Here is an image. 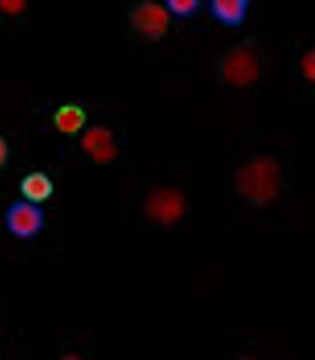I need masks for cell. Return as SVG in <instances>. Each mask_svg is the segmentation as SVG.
<instances>
[{
  "label": "cell",
  "instance_id": "obj_9",
  "mask_svg": "<svg viewBox=\"0 0 315 360\" xmlns=\"http://www.w3.org/2000/svg\"><path fill=\"white\" fill-rule=\"evenodd\" d=\"M56 128L61 134L75 135L81 131L87 121V115L84 109L79 105L65 104L60 106L54 114Z\"/></svg>",
  "mask_w": 315,
  "mask_h": 360
},
{
  "label": "cell",
  "instance_id": "obj_7",
  "mask_svg": "<svg viewBox=\"0 0 315 360\" xmlns=\"http://www.w3.org/2000/svg\"><path fill=\"white\" fill-rule=\"evenodd\" d=\"M250 3L247 0H214L209 8L219 22L229 27H238L246 19Z\"/></svg>",
  "mask_w": 315,
  "mask_h": 360
},
{
  "label": "cell",
  "instance_id": "obj_14",
  "mask_svg": "<svg viewBox=\"0 0 315 360\" xmlns=\"http://www.w3.org/2000/svg\"><path fill=\"white\" fill-rule=\"evenodd\" d=\"M0 360H1V359H0Z\"/></svg>",
  "mask_w": 315,
  "mask_h": 360
},
{
  "label": "cell",
  "instance_id": "obj_11",
  "mask_svg": "<svg viewBox=\"0 0 315 360\" xmlns=\"http://www.w3.org/2000/svg\"><path fill=\"white\" fill-rule=\"evenodd\" d=\"M303 72L306 78L314 81V53L311 51L310 54H307L302 61Z\"/></svg>",
  "mask_w": 315,
  "mask_h": 360
},
{
  "label": "cell",
  "instance_id": "obj_6",
  "mask_svg": "<svg viewBox=\"0 0 315 360\" xmlns=\"http://www.w3.org/2000/svg\"><path fill=\"white\" fill-rule=\"evenodd\" d=\"M82 146L98 163L113 160L117 153L111 132L102 127L89 129L82 139Z\"/></svg>",
  "mask_w": 315,
  "mask_h": 360
},
{
  "label": "cell",
  "instance_id": "obj_13",
  "mask_svg": "<svg viewBox=\"0 0 315 360\" xmlns=\"http://www.w3.org/2000/svg\"><path fill=\"white\" fill-rule=\"evenodd\" d=\"M60 360H82V359H79V358H77V356H65V358H63V359H60Z\"/></svg>",
  "mask_w": 315,
  "mask_h": 360
},
{
  "label": "cell",
  "instance_id": "obj_10",
  "mask_svg": "<svg viewBox=\"0 0 315 360\" xmlns=\"http://www.w3.org/2000/svg\"><path fill=\"white\" fill-rule=\"evenodd\" d=\"M167 8L174 15L182 18H190L196 13L200 7V1L197 0H167Z\"/></svg>",
  "mask_w": 315,
  "mask_h": 360
},
{
  "label": "cell",
  "instance_id": "obj_4",
  "mask_svg": "<svg viewBox=\"0 0 315 360\" xmlns=\"http://www.w3.org/2000/svg\"><path fill=\"white\" fill-rule=\"evenodd\" d=\"M132 26L151 39H159L166 34L169 16L167 11L154 2H142L131 13Z\"/></svg>",
  "mask_w": 315,
  "mask_h": 360
},
{
  "label": "cell",
  "instance_id": "obj_12",
  "mask_svg": "<svg viewBox=\"0 0 315 360\" xmlns=\"http://www.w3.org/2000/svg\"><path fill=\"white\" fill-rule=\"evenodd\" d=\"M8 155H10V150H8L7 141L3 136L0 135V169L7 164Z\"/></svg>",
  "mask_w": 315,
  "mask_h": 360
},
{
  "label": "cell",
  "instance_id": "obj_2",
  "mask_svg": "<svg viewBox=\"0 0 315 360\" xmlns=\"http://www.w3.org/2000/svg\"><path fill=\"white\" fill-rule=\"evenodd\" d=\"M260 66L252 43L243 42L229 50L220 63V73L228 84L249 86L258 79Z\"/></svg>",
  "mask_w": 315,
  "mask_h": 360
},
{
  "label": "cell",
  "instance_id": "obj_1",
  "mask_svg": "<svg viewBox=\"0 0 315 360\" xmlns=\"http://www.w3.org/2000/svg\"><path fill=\"white\" fill-rule=\"evenodd\" d=\"M236 181L238 191L244 197L264 205L278 195L281 169L272 158H260L240 168Z\"/></svg>",
  "mask_w": 315,
  "mask_h": 360
},
{
  "label": "cell",
  "instance_id": "obj_5",
  "mask_svg": "<svg viewBox=\"0 0 315 360\" xmlns=\"http://www.w3.org/2000/svg\"><path fill=\"white\" fill-rule=\"evenodd\" d=\"M184 200L181 194L172 188L155 191L146 203V212L150 217L164 224L176 222L184 214Z\"/></svg>",
  "mask_w": 315,
  "mask_h": 360
},
{
  "label": "cell",
  "instance_id": "obj_8",
  "mask_svg": "<svg viewBox=\"0 0 315 360\" xmlns=\"http://www.w3.org/2000/svg\"><path fill=\"white\" fill-rule=\"evenodd\" d=\"M20 190L26 200L39 205L52 196L54 184L46 174L35 171L22 179Z\"/></svg>",
  "mask_w": 315,
  "mask_h": 360
},
{
  "label": "cell",
  "instance_id": "obj_3",
  "mask_svg": "<svg viewBox=\"0 0 315 360\" xmlns=\"http://www.w3.org/2000/svg\"><path fill=\"white\" fill-rule=\"evenodd\" d=\"M8 229L15 237L28 240L34 238L45 226V212L37 203L17 200L8 205L5 214Z\"/></svg>",
  "mask_w": 315,
  "mask_h": 360
}]
</instances>
